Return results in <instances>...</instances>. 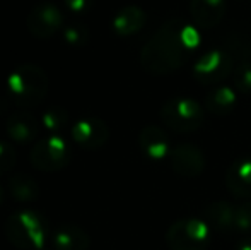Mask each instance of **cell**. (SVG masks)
Instances as JSON below:
<instances>
[{
	"instance_id": "6da1fadb",
	"label": "cell",
	"mask_w": 251,
	"mask_h": 250,
	"mask_svg": "<svg viewBox=\"0 0 251 250\" xmlns=\"http://www.w3.org/2000/svg\"><path fill=\"white\" fill-rule=\"evenodd\" d=\"M199 31L181 17L168 19L142 47L140 65L154 76H168L188 62L199 47Z\"/></svg>"
},
{
	"instance_id": "7a4b0ae2",
	"label": "cell",
	"mask_w": 251,
	"mask_h": 250,
	"mask_svg": "<svg viewBox=\"0 0 251 250\" xmlns=\"http://www.w3.org/2000/svg\"><path fill=\"white\" fill-rule=\"evenodd\" d=\"M5 237L19 250H43L51 238L48 220L33 209L10 214L5 223Z\"/></svg>"
},
{
	"instance_id": "3957f363",
	"label": "cell",
	"mask_w": 251,
	"mask_h": 250,
	"mask_svg": "<svg viewBox=\"0 0 251 250\" xmlns=\"http://www.w3.org/2000/svg\"><path fill=\"white\" fill-rule=\"evenodd\" d=\"M7 87L14 103L19 108L27 110L38 107L45 100L48 91V77L41 67L24 63L9 74Z\"/></svg>"
},
{
	"instance_id": "277c9868",
	"label": "cell",
	"mask_w": 251,
	"mask_h": 250,
	"mask_svg": "<svg viewBox=\"0 0 251 250\" xmlns=\"http://www.w3.org/2000/svg\"><path fill=\"white\" fill-rule=\"evenodd\" d=\"M205 108L188 96H175L161 107L159 117L173 132L190 134L199 130L205 122Z\"/></svg>"
},
{
	"instance_id": "5b68a950",
	"label": "cell",
	"mask_w": 251,
	"mask_h": 250,
	"mask_svg": "<svg viewBox=\"0 0 251 250\" xmlns=\"http://www.w3.org/2000/svg\"><path fill=\"white\" fill-rule=\"evenodd\" d=\"M31 165L45 173L60 171L72 160V149L65 137L60 134H50L36 140L29 154Z\"/></svg>"
},
{
	"instance_id": "8992f818",
	"label": "cell",
	"mask_w": 251,
	"mask_h": 250,
	"mask_svg": "<svg viewBox=\"0 0 251 250\" xmlns=\"http://www.w3.org/2000/svg\"><path fill=\"white\" fill-rule=\"evenodd\" d=\"M166 244L171 250H207L210 226L200 218H181L168 228Z\"/></svg>"
},
{
	"instance_id": "52a82bcc",
	"label": "cell",
	"mask_w": 251,
	"mask_h": 250,
	"mask_svg": "<svg viewBox=\"0 0 251 250\" xmlns=\"http://www.w3.org/2000/svg\"><path fill=\"white\" fill-rule=\"evenodd\" d=\"M234 57L226 50H207L195 60L193 76L203 86L221 84L234 72Z\"/></svg>"
},
{
	"instance_id": "ba28073f",
	"label": "cell",
	"mask_w": 251,
	"mask_h": 250,
	"mask_svg": "<svg viewBox=\"0 0 251 250\" xmlns=\"http://www.w3.org/2000/svg\"><path fill=\"white\" fill-rule=\"evenodd\" d=\"M27 31L38 40H48L53 34H56L65 26L63 14L55 3L41 2L31 9L27 14Z\"/></svg>"
},
{
	"instance_id": "9c48e42d",
	"label": "cell",
	"mask_w": 251,
	"mask_h": 250,
	"mask_svg": "<svg viewBox=\"0 0 251 250\" xmlns=\"http://www.w3.org/2000/svg\"><path fill=\"white\" fill-rule=\"evenodd\" d=\"M169 163L178 177L197 178L205 170V154L195 144L181 142L171 149Z\"/></svg>"
},
{
	"instance_id": "30bf717a",
	"label": "cell",
	"mask_w": 251,
	"mask_h": 250,
	"mask_svg": "<svg viewBox=\"0 0 251 250\" xmlns=\"http://www.w3.org/2000/svg\"><path fill=\"white\" fill-rule=\"evenodd\" d=\"M72 139L77 146L87 151L101 149L109 139V127L96 117L80 118L79 122L72 125Z\"/></svg>"
},
{
	"instance_id": "8fae6325",
	"label": "cell",
	"mask_w": 251,
	"mask_h": 250,
	"mask_svg": "<svg viewBox=\"0 0 251 250\" xmlns=\"http://www.w3.org/2000/svg\"><path fill=\"white\" fill-rule=\"evenodd\" d=\"M139 147L144 156L151 161H164L171 154V142L166 134L157 125H146L139 134Z\"/></svg>"
},
{
	"instance_id": "7c38bea8",
	"label": "cell",
	"mask_w": 251,
	"mask_h": 250,
	"mask_svg": "<svg viewBox=\"0 0 251 250\" xmlns=\"http://www.w3.org/2000/svg\"><path fill=\"white\" fill-rule=\"evenodd\" d=\"M5 130L12 140L19 144H27L36 139L38 134H40V122L27 110L17 108L7 118Z\"/></svg>"
},
{
	"instance_id": "4fadbf2b",
	"label": "cell",
	"mask_w": 251,
	"mask_h": 250,
	"mask_svg": "<svg viewBox=\"0 0 251 250\" xmlns=\"http://www.w3.org/2000/svg\"><path fill=\"white\" fill-rule=\"evenodd\" d=\"M224 184L238 199H251V158H241L229 165Z\"/></svg>"
},
{
	"instance_id": "5bb4252c",
	"label": "cell",
	"mask_w": 251,
	"mask_h": 250,
	"mask_svg": "<svg viewBox=\"0 0 251 250\" xmlns=\"http://www.w3.org/2000/svg\"><path fill=\"white\" fill-rule=\"evenodd\" d=\"M147 16L142 7L139 5H126L122 7L118 12L113 16L111 28L113 33L120 38H130L137 34L146 26Z\"/></svg>"
},
{
	"instance_id": "9a60e30c",
	"label": "cell",
	"mask_w": 251,
	"mask_h": 250,
	"mask_svg": "<svg viewBox=\"0 0 251 250\" xmlns=\"http://www.w3.org/2000/svg\"><path fill=\"white\" fill-rule=\"evenodd\" d=\"M190 16L200 28H215L226 14V0H190Z\"/></svg>"
},
{
	"instance_id": "2e32d148",
	"label": "cell",
	"mask_w": 251,
	"mask_h": 250,
	"mask_svg": "<svg viewBox=\"0 0 251 250\" xmlns=\"http://www.w3.org/2000/svg\"><path fill=\"white\" fill-rule=\"evenodd\" d=\"M53 250H89L91 237L75 224H62L51 235Z\"/></svg>"
},
{
	"instance_id": "e0dca14e",
	"label": "cell",
	"mask_w": 251,
	"mask_h": 250,
	"mask_svg": "<svg viewBox=\"0 0 251 250\" xmlns=\"http://www.w3.org/2000/svg\"><path fill=\"white\" fill-rule=\"evenodd\" d=\"M238 91L231 86H217L205 96L203 108L214 117H226L232 113L238 105Z\"/></svg>"
},
{
	"instance_id": "ac0fdd59",
	"label": "cell",
	"mask_w": 251,
	"mask_h": 250,
	"mask_svg": "<svg viewBox=\"0 0 251 250\" xmlns=\"http://www.w3.org/2000/svg\"><path fill=\"white\" fill-rule=\"evenodd\" d=\"M205 221L208 226L217 231H234L236 226V204L226 202V200H215L208 204L203 211Z\"/></svg>"
},
{
	"instance_id": "d6986e66",
	"label": "cell",
	"mask_w": 251,
	"mask_h": 250,
	"mask_svg": "<svg viewBox=\"0 0 251 250\" xmlns=\"http://www.w3.org/2000/svg\"><path fill=\"white\" fill-rule=\"evenodd\" d=\"M10 195L17 202H34L40 197V185L33 177L24 173H16L9 178Z\"/></svg>"
},
{
	"instance_id": "ffe728a7",
	"label": "cell",
	"mask_w": 251,
	"mask_h": 250,
	"mask_svg": "<svg viewBox=\"0 0 251 250\" xmlns=\"http://www.w3.org/2000/svg\"><path fill=\"white\" fill-rule=\"evenodd\" d=\"M67 122H69V113L62 107H51L41 115V124L51 134H58L62 129H65Z\"/></svg>"
},
{
	"instance_id": "44dd1931",
	"label": "cell",
	"mask_w": 251,
	"mask_h": 250,
	"mask_svg": "<svg viewBox=\"0 0 251 250\" xmlns=\"http://www.w3.org/2000/svg\"><path fill=\"white\" fill-rule=\"evenodd\" d=\"M63 40L70 47H84L89 41V28L84 23H70L63 26Z\"/></svg>"
},
{
	"instance_id": "7402d4cb",
	"label": "cell",
	"mask_w": 251,
	"mask_h": 250,
	"mask_svg": "<svg viewBox=\"0 0 251 250\" xmlns=\"http://www.w3.org/2000/svg\"><path fill=\"white\" fill-rule=\"evenodd\" d=\"M234 89L239 94H251V63H241L232 72Z\"/></svg>"
},
{
	"instance_id": "603a6c76",
	"label": "cell",
	"mask_w": 251,
	"mask_h": 250,
	"mask_svg": "<svg viewBox=\"0 0 251 250\" xmlns=\"http://www.w3.org/2000/svg\"><path fill=\"white\" fill-rule=\"evenodd\" d=\"M234 231L251 235V202H243L236 206V226Z\"/></svg>"
},
{
	"instance_id": "cb8c5ba5",
	"label": "cell",
	"mask_w": 251,
	"mask_h": 250,
	"mask_svg": "<svg viewBox=\"0 0 251 250\" xmlns=\"http://www.w3.org/2000/svg\"><path fill=\"white\" fill-rule=\"evenodd\" d=\"M17 154L16 149L7 140H0V175H5L16 167Z\"/></svg>"
},
{
	"instance_id": "d4e9b609",
	"label": "cell",
	"mask_w": 251,
	"mask_h": 250,
	"mask_svg": "<svg viewBox=\"0 0 251 250\" xmlns=\"http://www.w3.org/2000/svg\"><path fill=\"white\" fill-rule=\"evenodd\" d=\"M67 10L72 14H87L94 5V0H63Z\"/></svg>"
},
{
	"instance_id": "484cf974",
	"label": "cell",
	"mask_w": 251,
	"mask_h": 250,
	"mask_svg": "<svg viewBox=\"0 0 251 250\" xmlns=\"http://www.w3.org/2000/svg\"><path fill=\"white\" fill-rule=\"evenodd\" d=\"M236 250H251V237L243 238V240L236 245Z\"/></svg>"
},
{
	"instance_id": "4316f807",
	"label": "cell",
	"mask_w": 251,
	"mask_h": 250,
	"mask_svg": "<svg viewBox=\"0 0 251 250\" xmlns=\"http://www.w3.org/2000/svg\"><path fill=\"white\" fill-rule=\"evenodd\" d=\"M3 199H5V192H3L2 185H0V206L3 204Z\"/></svg>"
},
{
	"instance_id": "83f0119b",
	"label": "cell",
	"mask_w": 251,
	"mask_h": 250,
	"mask_svg": "<svg viewBox=\"0 0 251 250\" xmlns=\"http://www.w3.org/2000/svg\"><path fill=\"white\" fill-rule=\"evenodd\" d=\"M250 57H251V45H250Z\"/></svg>"
}]
</instances>
